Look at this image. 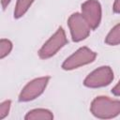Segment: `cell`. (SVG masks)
<instances>
[{"instance_id":"1","label":"cell","mask_w":120,"mask_h":120,"mask_svg":"<svg viewBox=\"0 0 120 120\" xmlns=\"http://www.w3.org/2000/svg\"><path fill=\"white\" fill-rule=\"evenodd\" d=\"M90 110L96 117L112 118L120 113V100H113L108 97H98L92 101Z\"/></svg>"},{"instance_id":"2","label":"cell","mask_w":120,"mask_h":120,"mask_svg":"<svg viewBox=\"0 0 120 120\" xmlns=\"http://www.w3.org/2000/svg\"><path fill=\"white\" fill-rule=\"evenodd\" d=\"M68 43V39L65 31L62 27H59L57 31L44 43L38 52V55L42 59H47L54 55L63 46Z\"/></svg>"},{"instance_id":"3","label":"cell","mask_w":120,"mask_h":120,"mask_svg":"<svg viewBox=\"0 0 120 120\" xmlns=\"http://www.w3.org/2000/svg\"><path fill=\"white\" fill-rule=\"evenodd\" d=\"M96 56H97L96 52H94L87 47H82L80 48L76 52H74L68 58H67L63 63L62 68L66 70L74 69L83 65L92 63L95 60Z\"/></svg>"},{"instance_id":"4","label":"cell","mask_w":120,"mask_h":120,"mask_svg":"<svg viewBox=\"0 0 120 120\" xmlns=\"http://www.w3.org/2000/svg\"><path fill=\"white\" fill-rule=\"evenodd\" d=\"M113 80V72L110 67H100L91 72L84 80L83 84L90 88L108 85Z\"/></svg>"},{"instance_id":"5","label":"cell","mask_w":120,"mask_h":120,"mask_svg":"<svg viewBox=\"0 0 120 120\" xmlns=\"http://www.w3.org/2000/svg\"><path fill=\"white\" fill-rule=\"evenodd\" d=\"M68 24L70 30V34L73 41L78 42L86 38L90 33V26L84 20L82 14L73 13L68 21Z\"/></svg>"},{"instance_id":"6","label":"cell","mask_w":120,"mask_h":120,"mask_svg":"<svg viewBox=\"0 0 120 120\" xmlns=\"http://www.w3.org/2000/svg\"><path fill=\"white\" fill-rule=\"evenodd\" d=\"M50 77H41L35 79L28 82L23 89L22 90L20 96H19V100L20 101H30L40 96L43 91L45 90L48 82H49Z\"/></svg>"},{"instance_id":"7","label":"cell","mask_w":120,"mask_h":120,"mask_svg":"<svg viewBox=\"0 0 120 120\" xmlns=\"http://www.w3.org/2000/svg\"><path fill=\"white\" fill-rule=\"evenodd\" d=\"M82 15L91 29H96L101 20V7L98 0H87L82 5Z\"/></svg>"},{"instance_id":"8","label":"cell","mask_w":120,"mask_h":120,"mask_svg":"<svg viewBox=\"0 0 120 120\" xmlns=\"http://www.w3.org/2000/svg\"><path fill=\"white\" fill-rule=\"evenodd\" d=\"M52 113L45 109H35L28 112V113L25 115L26 120H52Z\"/></svg>"},{"instance_id":"9","label":"cell","mask_w":120,"mask_h":120,"mask_svg":"<svg viewBox=\"0 0 120 120\" xmlns=\"http://www.w3.org/2000/svg\"><path fill=\"white\" fill-rule=\"evenodd\" d=\"M33 2L34 0H17L15 10H14V17L18 19L23 16Z\"/></svg>"},{"instance_id":"10","label":"cell","mask_w":120,"mask_h":120,"mask_svg":"<svg viewBox=\"0 0 120 120\" xmlns=\"http://www.w3.org/2000/svg\"><path fill=\"white\" fill-rule=\"evenodd\" d=\"M105 42L109 45L120 44V23L115 25L107 35Z\"/></svg>"},{"instance_id":"11","label":"cell","mask_w":120,"mask_h":120,"mask_svg":"<svg viewBox=\"0 0 120 120\" xmlns=\"http://www.w3.org/2000/svg\"><path fill=\"white\" fill-rule=\"evenodd\" d=\"M12 49V43L8 39L2 38L0 40V58L7 56Z\"/></svg>"},{"instance_id":"12","label":"cell","mask_w":120,"mask_h":120,"mask_svg":"<svg viewBox=\"0 0 120 120\" xmlns=\"http://www.w3.org/2000/svg\"><path fill=\"white\" fill-rule=\"evenodd\" d=\"M9 108H10V100H6L1 103V105H0V119L5 118L8 114Z\"/></svg>"},{"instance_id":"13","label":"cell","mask_w":120,"mask_h":120,"mask_svg":"<svg viewBox=\"0 0 120 120\" xmlns=\"http://www.w3.org/2000/svg\"><path fill=\"white\" fill-rule=\"evenodd\" d=\"M112 93L115 96H120V81L118 82V83L112 89Z\"/></svg>"},{"instance_id":"14","label":"cell","mask_w":120,"mask_h":120,"mask_svg":"<svg viewBox=\"0 0 120 120\" xmlns=\"http://www.w3.org/2000/svg\"><path fill=\"white\" fill-rule=\"evenodd\" d=\"M112 9L115 13H120V0H115L114 1Z\"/></svg>"},{"instance_id":"15","label":"cell","mask_w":120,"mask_h":120,"mask_svg":"<svg viewBox=\"0 0 120 120\" xmlns=\"http://www.w3.org/2000/svg\"><path fill=\"white\" fill-rule=\"evenodd\" d=\"M9 2H10V0H1L2 7H3V8H4V9H5V8L8 7V5L9 4Z\"/></svg>"}]
</instances>
